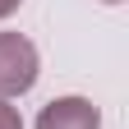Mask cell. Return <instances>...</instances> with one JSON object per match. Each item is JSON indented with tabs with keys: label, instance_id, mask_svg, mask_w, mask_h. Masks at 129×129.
I'll return each mask as SVG.
<instances>
[{
	"label": "cell",
	"instance_id": "6da1fadb",
	"mask_svg": "<svg viewBox=\"0 0 129 129\" xmlns=\"http://www.w3.org/2000/svg\"><path fill=\"white\" fill-rule=\"evenodd\" d=\"M37 83V46L19 32H0V102L23 97Z\"/></svg>",
	"mask_w": 129,
	"mask_h": 129
},
{
	"label": "cell",
	"instance_id": "7a4b0ae2",
	"mask_svg": "<svg viewBox=\"0 0 129 129\" xmlns=\"http://www.w3.org/2000/svg\"><path fill=\"white\" fill-rule=\"evenodd\" d=\"M37 129H102V115L88 97H55L42 106Z\"/></svg>",
	"mask_w": 129,
	"mask_h": 129
},
{
	"label": "cell",
	"instance_id": "3957f363",
	"mask_svg": "<svg viewBox=\"0 0 129 129\" xmlns=\"http://www.w3.org/2000/svg\"><path fill=\"white\" fill-rule=\"evenodd\" d=\"M0 129H23V120H19V111H14L9 102H0Z\"/></svg>",
	"mask_w": 129,
	"mask_h": 129
},
{
	"label": "cell",
	"instance_id": "277c9868",
	"mask_svg": "<svg viewBox=\"0 0 129 129\" xmlns=\"http://www.w3.org/2000/svg\"><path fill=\"white\" fill-rule=\"evenodd\" d=\"M19 5H23V0H0V19H9V14L19 9Z\"/></svg>",
	"mask_w": 129,
	"mask_h": 129
},
{
	"label": "cell",
	"instance_id": "5b68a950",
	"mask_svg": "<svg viewBox=\"0 0 129 129\" xmlns=\"http://www.w3.org/2000/svg\"><path fill=\"white\" fill-rule=\"evenodd\" d=\"M102 5H120V0H102Z\"/></svg>",
	"mask_w": 129,
	"mask_h": 129
}]
</instances>
